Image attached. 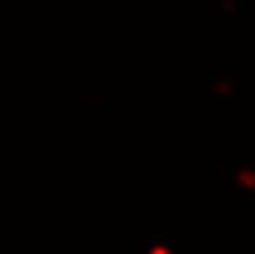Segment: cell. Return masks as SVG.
<instances>
[{"label": "cell", "mask_w": 255, "mask_h": 254, "mask_svg": "<svg viewBox=\"0 0 255 254\" xmlns=\"http://www.w3.org/2000/svg\"><path fill=\"white\" fill-rule=\"evenodd\" d=\"M229 74L230 72H207V76L211 82L208 90L211 96L230 97L242 93V78L238 79V72H233V76H229Z\"/></svg>", "instance_id": "6da1fadb"}, {"label": "cell", "mask_w": 255, "mask_h": 254, "mask_svg": "<svg viewBox=\"0 0 255 254\" xmlns=\"http://www.w3.org/2000/svg\"><path fill=\"white\" fill-rule=\"evenodd\" d=\"M229 185L233 190H239L247 199L255 194L254 166L250 163L229 166Z\"/></svg>", "instance_id": "7a4b0ae2"}, {"label": "cell", "mask_w": 255, "mask_h": 254, "mask_svg": "<svg viewBox=\"0 0 255 254\" xmlns=\"http://www.w3.org/2000/svg\"><path fill=\"white\" fill-rule=\"evenodd\" d=\"M147 254H173L172 237H151L148 241Z\"/></svg>", "instance_id": "3957f363"}, {"label": "cell", "mask_w": 255, "mask_h": 254, "mask_svg": "<svg viewBox=\"0 0 255 254\" xmlns=\"http://www.w3.org/2000/svg\"><path fill=\"white\" fill-rule=\"evenodd\" d=\"M244 12V1L242 0H225L220 6V13L229 16L230 19L236 18Z\"/></svg>", "instance_id": "277c9868"}]
</instances>
